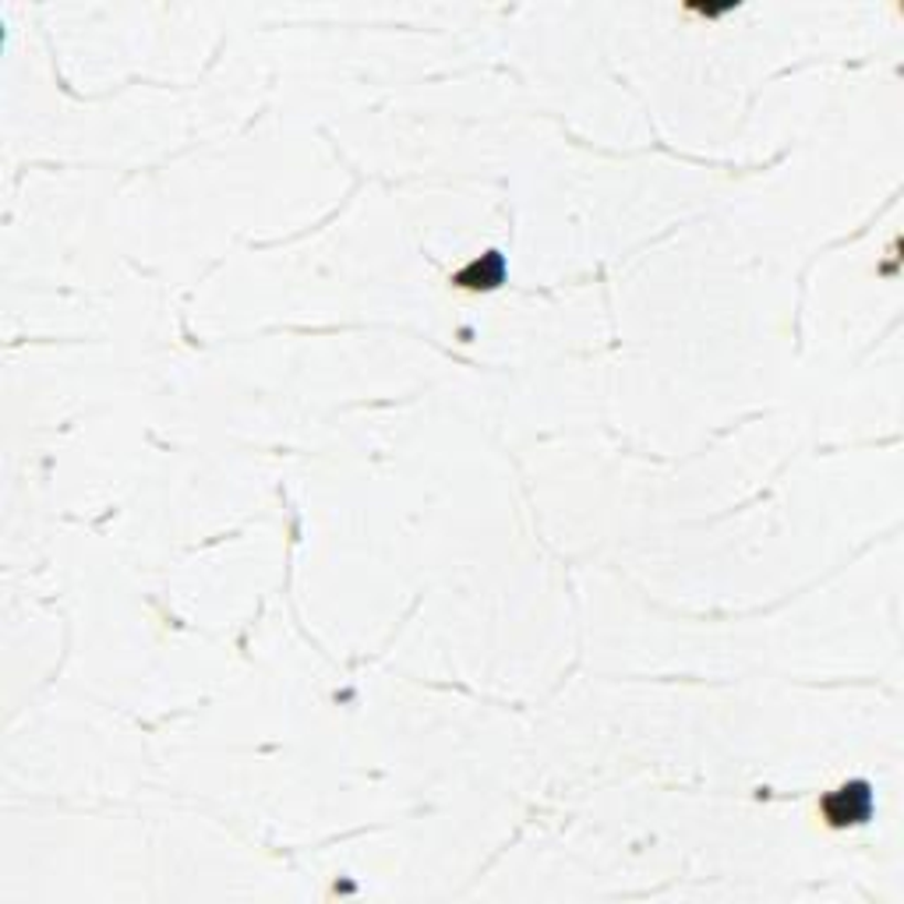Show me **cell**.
Here are the masks:
<instances>
[{
    "label": "cell",
    "instance_id": "cell-1",
    "mask_svg": "<svg viewBox=\"0 0 904 904\" xmlns=\"http://www.w3.org/2000/svg\"><path fill=\"white\" fill-rule=\"evenodd\" d=\"M820 812H823V820L830 827L865 823L873 817V791H870V785H862V781L841 785L838 791H830L827 799L820 802Z\"/></svg>",
    "mask_w": 904,
    "mask_h": 904
},
{
    "label": "cell",
    "instance_id": "cell-2",
    "mask_svg": "<svg viewBox=\"0 0 904 904\" xmlns=\"http://www.w3.org/2000/svg\"><path fill=\"white\" fill-rule=\"evenodd\" d=\"M502 279H506V262H502V255H499V252H488L481 262L467 265V269L456 276L459 287H485V290L499 287Z\"/></svg>",
    "mask_w": 904,
    "mask_h": 904
}]
</instances>
